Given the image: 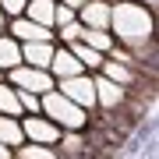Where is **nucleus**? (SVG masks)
<instances>
[{"instance_id":"obj_1","label":"nucleus","mask_w":159,"mask_h":159,"mask_svg":"<svg viewBox=\"0 0 159 159\" xmlns=\"http://www.w3.org/2000/svg\"><path fill=\"white\" fill-rule=\"evenodd\" d=\"M14 60H18L14 46H11V43H0V67H4V64H14Z\"/></svg>"},{"instance_id":"obj_2","label":"nucleus","mask_w":159,"mask_h":159,"mask_svg":"<svg viewBox=\"0 0 159 159\" xmlns=\"http://www.w3.org/2000/svg\"><path fill=\"white\" fill-rule=\"evenodd\" d=\"M14 32H18V35H25V39H29V35H43L39 25H14Z\"/></svg>"},{"instance_id":"obj_3","label":"nucleus","mask_w":159,"mask_h":159,"mask_svg":"<svg viewBox=\"0 0 159 159\" xmlns=\"http://www.w3.org/2000/svg\"><path fill=\"white\" fill-rule=\"evenodd\" d=\"M78 53H81V60H85L89 67H96V64H99V53H92V50H78Z\"/></svg>"},{"instance_id":"obj_4","label":"nucleus","mask_w":159,"mask_h":159,"mask_svg":"<svg viewBox=\"0 0 159 159\" xmlns=\"http://www.w3.org/2000/svg\"><path fill=\"white\" fill-rule=\"evenodd\" d=\"M0 4H4L11 14H18V11H21V0H0Z\"/></svg>"},{"instance_id":"obj_5","label":"nucleus","mask_w":159,"mask_h":159,"mask_svg":"<svg viewBox=\"0 0 159 159\" xmlns=\"http://www.w3.org/2000/svg\"><path fill=\"white\" fill-rule=\"evenodd\" d=\"M78 4H85V0H71V7H78Z\"/></svg>"}]
</instances>
